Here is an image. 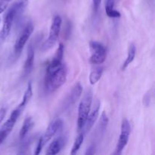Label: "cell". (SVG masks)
Returning <instances> with one entry per match:
<instances>
[{
	"mask_svg": "<svg viewBox=\"0 0 155 155\" xmlns=\"http://www.w3.org/2000/svg\"><path fill=\"white\" fill-rule=\"evenodd\" d=\"M11 0H0V15L7 8Z\"/></svg>",
	"mask_w": 155,
	"mask_h": 155,
	"instance_id": "44dd1931",
	"label": "cell"
},
{
	"mask_svg": "<svg viewBox=\"0 0 155 155\" xmlns=\"http://www.w3.org/2000/svg\"><path fill=\"white\" fill-rule=\"evenodd\" d=\"M99 109H100V103L99 101H97L94 105L93 108H92V111L89 112V114L88 116L87 119H86V123H85L84 126H83V129L80 130V132L83 133V134L86 136L88 133L91 130L92 127L95 124V121H96L97 118L98 117V114H99Z\"/></svg>",
	"mask_w": 155,
	"mask_h": 155,
	"instance_id": "8fae6325",
	"label": "cell"
},
{
	"mask_svg": "<svg viewBox=\"0 0 155 155\" xmlns=\"http://www.w3.org/2000/svg\"><path fill=\"white\" fill-rule=\"evenodd\" d=\"M89 48L92 54L90 57V62L93 64H101L106 60L107 51L104 45L97 41H91L89 42Z\"/></svg>",
	"mask_w": 155,
	"mask_h": 155,
	"instance_id": "5b68a950",
	"label": "cell"
},
{
	"mask_svg": "<svg viewBox=\"0 0 155 155\" xmlns=\"http://www.w3.org/2000/svg\"><path fill=\"white\" fill-rule=\"evenodd\" d=\"M68 68L65 64L62 63L56 68H47L44 86L48 92H54L63 86L67 80Z\"/></svg>",
	"mask_w": 155,
	"mask_h": 155,
	"instance_id": "6da1fadb",
	"label": "cell"
},
{
	"mask_svg": "<svg viewBox=\"0 0 155 155\" xmlns=\"http://www.w3.org/2000/svg\"><path fill=\"white\" fill-rule=\"evenodd\" d=\"M62 127H63V121L59 118L54 120L51 124L48 125V128L45 130V133L42 135V137L39 139V142L36 146V151H35V154H39L42 151V148L45 144L48 143L56 134L58 131L61 130Z\"/></svg>",
	"mask_w": 155,
	"mask_h": 155,
	"instance_id": "3957f363",
	"label": "cell"
},
{
	"mask_svg": "<svg viewBox=\"0 0 155 155\" xmlns=\"http://www.w3.org/2000/svg\"><path fill=\"white\" fill-rule=\"evenodd\" d=\"M14 22H15V10L13 6L12 5L5 15L3 27L0 31V45L5 42V40L10 34Z\"/></svg>",
	"mask_w": 155,
	"mask_h": 155,
	"instance_id": "30bf717a",
	"label": "cell"
},
{
	"mask_svg": "<svg viewBox=\"0 0 155 155\" xmlns=\"http://www.w3.org/2000/svg\"><path fill=\"white\" fill-rule=\"evenodd\" d=\"M33 126H34V123H33L32 118L30 117H28L26 118L24 120L22 127H21V130H20V138L21 139H24L27 136V133H29V131L33 128Z\"/></svg>",
	"mask_w": 155,
	"mask_h": 155,
	"instance_id": "e0dca14e",
	"label": "cell"
},
{
	"mask_svg": "<svg viewBox=\"0 0 155 155\" xmlns=\"http://www.w3.org/2000/svg\"><path fill=\"white\" fill-rule=\"evenodd\" d=\"M92 6H93V10L95 11V12H97L100 7L101 0H92Z\"/></svg>",
	"mask_w": 155,
	"mask_h": 155,
	"instance_id": "7402d4cb",
	"label": "cell"
},
{
	"mask_svg": "<svg viewBox=\"0 0 155 155\" xmlns=\"http://www.w3.org/2000/svg\"><path fill=\"white\" fill-rule=\"evenodd\" d=\"M61 18L59 15H56L53 18L52 22H51L48 39H46V41L42 45V49L43 51H46V50L50 49L51 47H53L55 45V43L57 42L58 38L59 36L61 28Z\"/></svg>",
	"mask_w": 155,
	"mask_h": 155,
	"instance_id": "277c9868",
	"label": "cell"
},
{
	"mask_svg": "<svg viewBox=\"0 0 155 155\" xmlns=\"http://www.w3.org/2000/svg\"><path fill=\"white\" fill-rule=\"evenodd\" d=\"M136 47L134 43H132L130 45L128 49V54H127V57L126 58L125 61L124 62L122 65V70L124 71L125 69H127L128 68L129 65L133 61L135 57H136Z\"/></svg>",
	"mask_w": 155,
	"mask_h": 155,
	"instance_id": "2e32d148",
	"label": "cell"
},
{
	"mask_svg": "<svg viewBox=\"0 0 155 155\" xmlns=\"http://www.w3.org/2000/svg\"><path fill=\"white\" fill-rule=\"evenodd\" d=\"M85 135L83 134V133L80 132L79 135L77 136V137L76 138L75 141H74V145L72 147V149H71V154H76L77 152H78L79 149L81 147L82 144L83 143V141H84Z\"/></svg>",
	"mask_w": 155,
	"mask_h": 155,
	"instance_id": "d6986e66",
	"label": "cell"
},
{
	"mask_svg": "<svg viewBox=\"0 0 155 155\" xmlns=\"http://www.w3.org/2000/svg\"><path fill=\"white\" fill-rule=\"evenodd\" d=\"M5 114H6V109L4 108V107L0 109V124L2 122L3 119H4L5 117Z\"/></svg>",
	"mask_w": 155,
	"mask_h": 155,
	"instance_id": "603a6c76",
	"label": "cell"
},
{
	"mask_svg": "<svg viewBox=\"0 0 155 155\" xmlns=\"http://www.w3.org/2000/svg\"><path fill=\"white\" fill-rule=\"evenodd\" d=\"M103 71H104V68H98L91 72L90 75H89V82H90L91 84L94 85L97 82L99 81L101 76H102Z\"/></svg>",
	"mask_w": 155,
	"mask_h": 155,
	"instance_id": "ac0fdd59",
	"label": "cell"
},
{
	"mask_svg": "<svg viewBox=\"0 0 155 155\" xmlns=\"http://www.w3.org/2000/svg\"><path fill=\"white\" fill-rule=\"evenodd\" d=\"M107 124H108V117L106 115L105 112H103L101 116V119L99 121V125H98V128H99V132L101 134L104 133L106 130V128L107 127Z\"/></svg>",
	"mask_w": 155,
	"mask_h": 155,
	"instance_id": "ffe728a7",
	"label": "cell"
},
{
	"mask_svg": "<svg viewBox=\"0 0 155 155\" xmlns=\"http://www.w3.org/2000/svg\"><path fill=\"white\" fill-rule=\"evenodd\" d=\"M95 145H90V146L88 148L87 151H86V154H95Z\"/></svg>",
	"mask_w": 155,
	"mask_h": 155,
	"instance_id": "cb8c5ba5",
	"label": "cell"
},
{
	"mask_svg": "<svg viewBox=\"0 0 155 155\" xmlns=\"http://www.w3.org/2000/svg\"><path fill=\"white\" fill-rule=\"evenodd\" d=\"M116 0H105V12L107 16L111 18H119L121 15L118 11L114 9Z\"/></svg>",
	"mask_w": 155,
	"mask_h": 155,
	"instance_id": "9a60e30c",
	"label": "cell"
},
{
	"mask_svg": "<svg viewBox=\"0 0 155 155\" xmlns=\"http://www.w3.org/2000/svg\"><path fill=\"white\" fill-rule=\"evenodd\" d=\"M32 95H33V89H32V83H29L28 85H27V89H26L25 92L24 94V96H23L22 101H21V104L18 106L17 108L18 110H21V112H23V110H24L25 107L27 106V104H28L30 100L31 99Z\"/></svg>",
	"mask_w": 155,
	"mask_h": 155,
	"instance_id": "5bb4252c",
	"label": "cell"
},
{
	"mask_svg": "<svg viewBox=\"0 0 155 155\" xmlns=\"http://www.w3.org/2000/svg\"><path fill=\"white\" fill-rule=\"evenodd\" d=\"M82 92H83V87H82L81 84L80 83H77L72 88L71 91H70L69 93L65 97L64 100L61 106V110L64 111V110H67L70 107H72L80 98Z\"/></svg>",
	"mask_w": 155,
	"mask_h": 155,
	"instance_id": "ba28073f",
	"label": "cell"
},
{
	"mask_svg": "<svg viewBox=\"0 0 155 155\" xmlns=\"http://www.w3.org/2000/svg\"><path fill=\"white\" fill-rule=\"evenodd\" d=\"M21 113L22 112L20 111L18 109H15L11 114L10 117L6 120V122L1 127V129H0V145L4 142L5 139L7 138V136L12 131L14 126H15V123L17 122L18 119L19 118Z\"/></svg>",
	"mask_w": 155,
	"mask_h": 155,
	"instance_id": "9c48e42d",
	"label": "cell"
},
{
	"mask_svg": "<svg viewBox=\"0 0 155 155\" xmlns=\"http://www.w3.org/2000/svg\"><path fill=\"white\" fill-rule=\"evenodd\" d=\"M130 132H131V127H130V122L127 119H124L122 121V124H121L120 135L116 149H115L114 154L117 155L121 154L123 150L124 149V148L127 146V143H128Z\"/></svg>",
	"mask_w": 155,
	"mask_h": 155,
	"instance_id": "52a82bcc",
	"label": "cell"
},
{
	"mask_svg": "<svg viewBox=\"0 0 155 155\" xmlns=\"http://www.w3.org/2000/svg\"><path fill=\"white\" fill-rule=\"evenodd\" d=\"M34 48H33V45L30 44L29 45L28 48H27V58H26L25 62H24V73H23V76L24 77H27L30 75V73L32 72L33 68V64H34Z\"/></svg>",
	"mask_w": 155,
	"mask_h": 155,
	"instance_id": "7c38bea8",
	"label": "cell"
},
{
	"mask_svg": "<svg viewBox=\"0 0 155 155\" xmlns=\"http://www.w3.org/2000/svg\"><path fill=\"white\" fill-rule=\"evenodd\" d=\"M33 31V25L32 22H28L24 27L21 33H20L19 36L16 39L14 45V54L15 56H18L22 51L24 45H26L28 41L29 38L30 37Z\"/></svg>",
	"mask_w": 155,
	"mask_h": 155,
	"instance_id": "8992f818",
	"label": "cell"
},
{
	"mask_svg": "<svg viewBox=\"0 0 155 155\" xmlns=\"http://www.w3.org/2000/svg\"><path fill=\"white\" fill-rule=\"evenodd\" d=\"M65 142H66V139H65L64 136L58 137L57 139L53 140L52 142L49 145L46 151V154L54 155L58 154L64 145Z\"/></svg>",
	"mask_w": 155,
	"mask_h": 155,
	"instance_id": "4fadbf2b",
	"label": "cell"
},
{
	"mask_svg": "<svg viewBox=\"0 0 155 155\" xmlns=\"http://www.w3.org/2000/svg\"><path fill=\"white\" fill-rule=\"evenodd\" d=\"M92 103V91L87 89L84 92L83 98L80 101L78 108V117H77V128L79 132L83 129L86 119L89 114L91 106Z\"/></svg>",
	"mask_w": 155,
	"mask_h": 155,
	"instance_id": "7a4b0ae2",
	"label": "cell"
}]
</instances>
